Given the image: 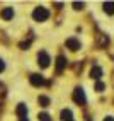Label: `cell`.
I'll use <instances>...</instances> for the list:
<instances>
[{"label": "cell", "instance_id": "cell-1", "mask_svg": "<svg viewBox=\"0 0 114 121\" xmlns=\"http://www.w3.org/2000/svg\"><path fill=\"white\" fill-rule=\"evenodd\" d=\"M32 17L38 22H43V21H46L50 17V10L44 9V7H38V9H34V12H32Z\"/></svg>", "mask_w": 114, "mask_h": 121}, {"label": "cell", "instance_id": "cell-2", "mask_svg": "<svg viewBox=\"0 0 114 121\" xmlns=\"http://www.w3.org/2000/svg\"><path fill=\"white\" fill-rule=\"evenodd\" d=\"M73 101H75L78 106H84V104L87 102V97H85V92H84V89L82 87H77L75 91H73Z\"/></svg>", "mask_w": 114, "mask_h": 121}, {"label": "cell", "instance_id": "cell-3", "mask_svg": "<svg viewBox=\"0 0 114 121\" xmlns=\"http://www.w3.org/2000/svg\"><path fill=\"white\" fill-rule=\"evenodd\" d=\"M38 63H39V67H41V68H48V67H50V63H51L50 55H48L46 51H39V55H38Z\"/></svg>", "mask_w": 114, "mask_h": 121}, {"label": "cell", "instance_id": "cell-4", "mask_svg": "<svg viewBox=\"0 0 114 121\" xmlns=\"http://www.w3.org/2000/svg\"><path fill=\"white\" fill-rule=\"evenodd\" d=\"M65 44H67V48L72 50V51H78L80 48H82V44H80V41L77 38H68L67 41H65Z\"/></svg>", "mask_w": 114, "mask_h": 121}, {"label": "cell", "instance_id": "cell-5", "mask_svg": "<svg viewBox=\"0 0 114 121\" xmlns=\"http://www.w3.org/2000/svg\"><path fill=\"white\" fill-rule=\"evenodd\" d=\"M29 80H31V84H32V85H36V87H41V85L46 84L44 77H43V75H39V73H32V75L29 77Z\"/></svg>", "mask_w": 114, "mask_h": 121}, {"label": "cell", "instance_id": "cell-6", "mask_svg": "<svg viewBox=\"0 0 114 121\" xmlns=\"http://www.w3.org/2000/svg\"><path fill=\"white\" fill-rule=\"evenodd\" d=\"M67 63H68L67 58H65L63 55H60L58 58H56V73H61V72L67 68Z\"/></svg>", "mask_w": 114, "mask_h": 121}, {"label": "cell", "instance_id": "cell-7", "mask_svg": "<svg viewBox=\"0 0 114 121\" xmlns=\"http://www.w3.org/2000/svg\"><path fill=\"white\" fill-rule=\"evenodd\" d=\"M15 112H17L19 118H27V106L26 104H19V106L15 108Z\"/></svg>", "mask_w": 114, "mask_h": 121}, {"label": "cell", "instance_id": "cell-8", "mask_svg": "<svg viewBox=\"0 0 114 121\" xmlns=\"http://www.w3.org/2000/svg\"><path fill=\"white\" fill-rule=\"evenodd\" d=\"M90 77H92V78H95L97 82H99V78L102 77V68H101V67H97V65H95V67H92V70H90Z\"/></svg>", "mask_w": 114, "mask_h": 121}, {"label": "cell", "instance_id": "cell-9", "mask_svg": "<svg viewBox=\"0 0 114 121\" xmlns=\"http://www.w3.org/2000/svg\"><path fill=\"white\" fill-rule=\"evenodd\" d=\"M12 17H14V9L7 7V9H4V10H2V19H5V21H10Z\"/></svg>", "mask_w": 114, "mask_h": 121}, {"label": "cell", "instance_id": "cell-10", "mask_svg": "<svg viewBox=\"0 0 114 121\" xmlns=\"http://www.w3.org/2000/svg\"><path fill=\"white\" fill-rule=\"evenodd\" d=\"M60 116H61L63 121H73V119H72V111H70V109H63V111L60 112Z\"/></svg>", "mask_w": 114, "mask_h": 121}, {"label": "cell", "instance_id": "cell-11", "mask_svg": "<svg viewBox=\"0 0 114 121\" xmlns=\"http://www.w3.org/2000/svg\"><path fill=\"white\" fill-rule=\"evenodd\" d=\"M104 10L107 14H114V2H106L104 4Z\"/></svg>", "mask_w": 114, "mask_h": 121}, {"label": "cell", "instance_id": "cell-12", "mask_svg": "<svg viewBox=\"0 0 114 121\" xmlns=\"http://www.w3.org/2000/svg\"><path fill=\"white\" fill-rule=\"evenodd\" d=\"M38 102L41 104L43 108H46V106H50V99H48L46 95H39V97H38Z\"/></svg>", "mask_w": 114, "mask_h": 121}, {"label": "cell", "instance_id": "cell-13", "mask_svg": "<svg viewBox=\"0 0 114 121\" xmlns=\"http://www.w3.org/2000/svg\"><path fill=\"white\" fill-rule=\"evenodd\" d=\"M99 44H101V46H107V44H109V38L104 36V34H101V36H99Z\"/></svg>", "mask_w": 114, "mask_h": 121}, {"label": "cell", "instance_id": "cell-14", "mask_svg": "<svg viewBox=\"0 0 114 121\" xmlns=\"http://www.w3.org/2000/svg\"><path fill=\"white\" fill-rule=\"evenodd\" d=\"M39 121H51V118H50V114L48 112H39Z\"/></svg>", "mask_w": 114, "mask_h": 121}, {"label": "cell", "instance_id": "cell-15", "mask_svg": "<svg viewBox=\"0 0 114 121\" xmlns=\"http://www.w3.org/2000/svg\"><path fill=\"white\" fill-rule=\"evenodd\" d=\"M29 46H31V41H22V43L19 44V48H21V50H27Z\"/></svg>", "mask_w": 114, "mask_h": 121}, {"label": "cell", "instance_id": "cell-16", "mask_svg": "<svg viewBox=\"0 0 114 121\" xmlns=\"http://www.w3.org/2000/svg\"><path fill=\"white\" fill-rule=\"evenodd\" d=\"M73 7H75V10H82L84 9V2H73Z\"/></svg>", "mask_w": 114, "mask_h": 121}, {"label": "cell", "instance_id": "cell-17", "mask_svg": "<svg viewBox=\"0 0 114 121\" xmlns=\"http://www.w3.org/2000/svg\"><path fill=\"white\" fill-rule=\"evenodd\" d=\"M104 87H106V85H104L102 82H97V84H95V91H97V92H102Z\"/></svg>", "mask_w": 114, "mask_h": 121}, {"label": "cell", "instance_id": "cell-18", "mask_svg": "<svg viewBox=\"0 0 114 121\" xmlns=\"http://www.w3.org/2000/svg\"><path fill=\"white\" fill-rule=\"evenodd\" d=\"M4 68H5V63H4L2 60H0V72H4Z\"/></svg>", "mask_w": 114, "mask_h": 121}, {"label": "cell", "instance_id": "cell-19", "mask_svg": "<svg viewBox=\"0 0 114 121\" xmlns=\"http://www.w3.org/2000/svg\"><path fill=\"white\" fill-rule=\"evenodd\" d=\"M104 121H114V116H107V118H104Z\"/></svg>", "mask_w": 114, "mask_h": 121}, {"label": "cell", "instance_id": "cell-20", "mask_svg": "<svg viewBox=\"0 0 114 121\" xmlns=\"http://www.w3.org/2000/svg\"><path fill=\"white\" fill-rule=\"evenodd\" d=\"M4 89H5V87H4V84H0V94H4Z\"/></svg>", "mask_w": 114, "mask_h": 121}, {"label": "cell", "instance_id": "cell-21", "mask_svg": "<svg viewBox=\"0 0 114 121\" xmlns=\"http://www.w3.org/2000/svg\"><path fill=\"white\" fill-rule=\"evenodd\" d=\"M21 121H29V119L27 118H21Z\"/></svg>", "mask_w": 114, "mask_h": 121}]
</instances>
